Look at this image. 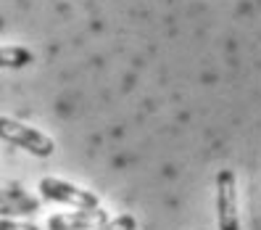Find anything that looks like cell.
<instances>
[{
    "label": "cell",
    "mask_w": 261,
    "mask_h": 230,
    "mask_svg": "<svg viewBox=\"0 0 261 230\" xmlns=\"http://www.w3.org/2000/svg\"><path fill=\"white\" fill-rule=\"evenodd\" d=\"M0 137H3L6 143H13L19 148H27L29 153H35V156H50L56 151V143L50 141L45 132L35 130V127H27L16 119H8V117H0Z\"/></svg>",
    "instance_id": "obj_1"
},
{
    "label": "cell",
    "mask_w": 261,
    "mask_h": 230,
    "mask_svg": "<svg viewBox=\"0 0 261 230\" xmlns=\"http://www.w3.org/2000/svg\"><path fill=\"white\" fill-rule=\"evenodd\" d=\"M40 191H42L45 198H50V201L69 204L74 209H95V206H100L98 196L93 191H85L80 186H74V182L58 180V177H42L40 180Z\"/></svg>",
    "instance_id": "obj_2"
},
{
    "label": "cell",
    "mask_w": 261,
    "mask_h": 230,
    "mask_svg": "<svg viewBox=\"0 0 261 230\" xmlns=\"http://www.w3.org/2000/svg\"><path fill=\"white\" fill-rule=\"evenodd\" d=\"M217 220H219V230H240L238 188H235L232 170H222L217 175Z\"/></svg>",
    "instance_id": "obj_3"
},
{
    "label": "cell",
    "mask_w": 261,
    "mask_h": 230,
    "mask_svg": "<svg viewBox=\"0 0 261 230\" xmlns=\"http://www.w3.org/2000/svg\"><path fill=\"white\" fill-rule=\"evenodd\" d=\"M109 220L100 206L95 209H76V212H64V214H53L48 220V230H95Z\"/></svg>",
    "instance_id": "obj_4"
},
{
    "label": "cell",
    "mask_w": 261,
    "mask_h": 230,
    "mask_svg": "<svg viewBox=\"0 0 261 230\" xmlns=\"http://www.w3.org/2000/svg\"><path fill=\"white\" fill-rule=\"evenodd\" d=\"M37 212V198H29L19 191H0V214H29Z\"/></svg>",
    "instance_id": "obj_5"
},
{
    "label": "cell",
    "mask_w": 261,
    "mask_h": 230,
    "mask_svg": "<svg viewBox=\"0 0 261 230\" xmlns=\"http://www.w3.org/2000/svg\"><path fill=\"white\" fill-rule=\"evenodd\" d=\"M35 61L32 51L21 45H0V69H21Z\"/></svg>",
    "instance_id": "obj_6"
},
{
    "label": "cell",
    "mask_w": 261,
    "mask_h": 230,
    "mask_svg": "<svg viewBox=\"0 0 261 230\" xmlns=\"http://www.w3.org/2000/svg\"><path fill=\"white\" fill-rule=\"evenodd\" d=\"M95 230H137V220L132 214H119V217L106 220L103 225H98Z\"/></svg>",
    "instance_id": "obj_7"
},
{
    "label": "cell",
    "mask_w": 261,
    "mask_h": 230,
    "mask_svg": "<svg viewBox=\"0 0 261 230\" xmlns=\"http://www.w3.org/2000/svg\"><path fill=\"white\" fill-rule=\"evenodd\" d=\"M0 230H40L32 222H16V220H0Z\"/></svg>",
    "instance_id": "obj_8"
}]
</instances>
